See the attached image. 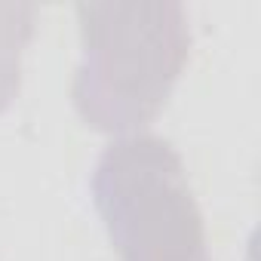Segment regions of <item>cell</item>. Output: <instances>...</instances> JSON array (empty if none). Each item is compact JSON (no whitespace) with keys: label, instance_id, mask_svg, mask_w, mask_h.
I'll use <instances>...</instances> for the list:
<instances>
[{"label":"cell","instance_id":"obj_1","mask_svg":"<svg viewBox=\"0 0 261 261\" xmlns=\"http://www.w3.org/2000/svg\"><path fill=\"white\" fill-rule=\"evenodd\" d=\"M80 65L71 101L108 136H139L166 108L191 59V22L178 0L77 4Z\"/></svg>","mask_w":261,"mask_h":261},{"label":"cell","instance_id":"obj_2","mask_svg":"<svg viewBox=\"0 0 261 261\" xmlns=\"http://www.w3.org/2000/svg\"><path fill=\"white\" fill-rule=\"evenodd\" d=\"M89 191L120 261H209L206 221L172 142L151 133L114 139Z\"/></svg>","mask_w":261,"mask_h":261},{"label":"cell","instance_id":"obj_3","mask_svg":"<svg viewBox=\"0 0 261 261\" xmlns=\"http://www.w3.org/2000/svg\"><path fill=\"white\" fill-rule=\"evenodd\" d=\"M34 37V7L0 0V114L22 89V56Z\"/></svg>","mask_w":261,"mask_h":261}]
</instances>
